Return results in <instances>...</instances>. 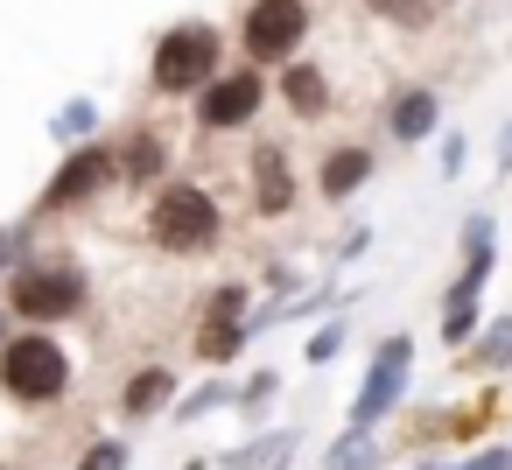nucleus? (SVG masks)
<instances>
[{
    "mask_svg": "<svg viewBox=\"0 0 512 470\" xmlns=\"http://www.w3.org/2000/svg\"><path fill=\"white\" fill-rule=\"evenodd\" d=\"M0 386H8L15 400H57L71 386V358L57 337H15L0 344Z\"/></svg>",
    "mask_w": 512,
    "mask_h": 470,
    "instance_id": "3",
    "label": "nucleus"
},
{
    "mask_svg": "<svg viewBox=\"0 0 512 470\" xmlns=\"http://www.w3.org/2000/svg\"><path fill=\"white\" fill-rule=\"evenodd\" d=\"M15 246H22V239H15L8 225H0V267H8V260H15Z\"/></svg>",
    "mask_w": 512,
    "mask_h": 470,
    "instance_id": "28",
    "label": "nucleus"
},
{
    "mask_svg": "<svg viewBox=\"0 0 512 470\" xmlns=\"http://www.w3.org/2000/svg\"><path fill=\"white\" fill-rule=\"evenodd\" d=\"M372 463H379V442H372V435H351V428H344V435L330 442V456H323V470H372Z\"/></svg>",
    "mask_w": 512,
    "mask_h": 470,
    "instance_id": "17",
    "label": "nucleus"
},
{
    "mask_svg": "<svg viewBox=\"0 0 512 470\" xmlns=\"http://www.w3.org/2000/svg\"><path fill=\"white\" fill-rule=\"evenodd\" d=\"M302 36H309V8H302V0H253L246 22H239V43H246L253 64H281V57H295Z\"/></svg>",
    "mask_w": 512,
    "mask_h": 470,
    "instance_id": "6",
    "label": "nucleus"
},
{
    "mask_svg": "<svg viewBox=\"0 0 512 470\" xmlns=\"http://www.w3.org/2000/svg\"><path fill=\"white\" fill-rule=\"evenodd\" d=\"M477 330V295H463V288H449V309H442V344L449 351H463V337Z\"/></svg>",
    "mask_w": 512,
    "mask_h": 470,
    "instance_id": "18",
    "label": "nucleus"
},
{
    "mask_svg": "<svg viewBox=\"0 0 512 470\" xmlns=\"http://www.w3.org/2000/svg\"><path fill=\"white\" fill-rule=\"evenodd\" d=\"M218 400H239V393H232L225 379H211V386H197V393H183V407H176V414H183V421H197V414H204V407H218Z\"/></svg>",
    "mask_w": 512,
    "mask_h": 470,
    "instance_id": "21",
    "label": "nucleus"
},
{
    "mask_svg": "<svg viewBox=\"0 0 512 470\" xmlns=\"http://www.w3.org/2000/svg\"><path fill=\"white\" fill-rule=\"evenodd\" d=\"M372 15H386V22H400V29H428L435 22V0H365Z\"/></svg>",
    "mask_w": 512,
    "mask_h": 470,
    "instance_id": "19",
    "label": "nucleus"
},
{
    "mask_svg": "<svg viewBox=\"0 0 512 470\" xmlns=\"http://www.w3.org/2000/svg\"><path fill=\"white\" fill-rule=\"evenodd\" d=\"M260 99H267V85H260L253 71H239V78H211V85L197 92V127H211V134L246 127V120L260 113Z\"/></svg>",
    "mask_w": 512,
    "mask_h": 470,
    "instance_id": "8",
    "label": "nucleus"
},
{
    "mask_svg": "<svg viewBox=\"0 0 512 470\" xmlns=\"http://www.w3.org/2000/svg\"><path fill=\"white\" fill-rule=\"evenodd\" d=\"M267 393H274V372H260V379H246V393H239V400H246V407H260Z\"/></svg>",
    "mask_w": 512,
    "mask_h": 470,
    "instance_id": "26",
    "label": "nucleus"
},
{
    "mask_svg": "<svg viewBox=\"0 0 512 470\" xmlns=\"http://www.w3.org/2000/svg\"><path fill=\"white\" fill-rule=\"evenodd\" d=\"M463 470H512V456H505V449H484V456H470Z\"/></svg>",
    "mask_w": 512,
    "mask_h": 470,
    "instance_id": "27",
    "label": "nucleus"
},
{
    "mask_svg": "<svg viewBox=\"0 0 512 470\" xmlns=\"http://www.w3.org/2000/svg\"><path fill=\"white\" fill-rule=\"evenodd\" d=\"M407 372H414V337H386L372 351V372H365L358 400H351V435H372L379 414H393V400L407 393Z\"/></svg>",
    "mask_w": 512,
    "mask_h": 470,
    "instance_id": "5",
    "label": "nucleus"
},
{
    "mask_svg": "<svg viewBox=\"0 0 512 470\" xmlns=\"http://www.w3.org/2000/svg\"><path fill=\"white\" fill-rule=\"evenodd\" d=\"M281 99H288V113H295V120H316V113L330 106V85H323V71H316V64H295V71L281 78Z\"/></svg>",
    "mask_w": 512,
    "mask_h": 470,
    "instance_id": "12",
    "label": "nucleus"
},
{
    "mask_svg": "<svg viewBox=\"0 0 512 470\" xmlns=\"http://www.w3.org/2000/svg\"><path fill=\"white\" fill-rule=\"evenodd\" d=\"M211 78H218V29L183 22V29H169L155 43V92L183 99V92H204Z\"/></svg>",
    "mask_w": 512,
    "mask_h": 470,
    "instance_id": "2",
    "label": "nucleus"
},
{
    "mask_svg": "<svg viewBox=\"0 0 512 470\" xmlns=\"http://www.w3.org/2000/svg\"><path fill=\"white\" fill-rule=\"evenodd\" d=\"M78 470H127V442H92Z\"/></svg>",
    "mask_w": 512,
    "mask_h": 470,
    "instance_id": "22",
    "label": "nucleus"
},
{
    "mask_svg": "<svg viewBox=\"0 0 512 470\" xmlns=\"http://www.w3.org/2000/svg\"><path fill=\"white\" fill-rule=\"evenodd\" d=\"M85 302V274L71 267V260H43V267H22L15 281H8V316H36V323H57V316H71Z\"/></svg>",
    "mask_w": 512,
    "mask_h": 470,
    "instance_id": "4",
    "label": "nucleus"
},
{
    "mask_svg": "<svg viewBox=\"0 0 512 470\" xmlns=\"http://www.w3.org/2000/svg\"><path fill=\"white\" fill-rule=\"evenodd\" d=\"M288 456H295V428H267V435L239 442V449L225 456V470H281Z\"/></svg>",
    "mask_w": 512,
    "mask_h": 470,
    "instance_id": "11",
    "label": "nucleus"
},
{
    "mask_svg": "<svg viewBox=\"0 0 512 470\" xmlns=\"http://www.w3.org/2000/svg\"><path fill=\"white\" fill-rule=\"evenodd\" d=\"M0 330H8V309H0Z\"/></svg>",
    "mask_w": 512,
    "mask_h": 470,
    "instance_id": "30",
    "label": "nucleus"
},
{
    "mask_svg": "<svg viewBox=\"0 0 512 470\" xmlns=\"http://www.w3.org/2000/svg\"><path fill=\"white\" fill-rule=\"evenodd\" d=\"M498 169H512V127H505V141H498Z\"/></svg>",
    "mask_w": 512,
    "mask_h": 470,
    "instance_id": "29",
    "label": "nucleus"
},
{
    "mask_svg": "<svg viewBox=\"0 0 512 470\" xmlns=\"http://www.w3.org/2000/svg\"><path fill=\"white\" fill-rule=\"evenodd\" d=\"M148 239H155L162 253H211V246H218V204H211V190L169 183V190L155 197V211H148Z\"/></svg>",
    "mask_w": 512,
    "mask_h": 470,
    "instance_id": "1",
    "label": "nucleus"
},
{
    "mask_svg": "<svg viewBox=\"0 0 512 470\" xmlns=\"http://www.w3.org/2000/svg\"><path fill=\"white\" fill-rule=\"evenodd\" d=\"M169 393H176V372L169 365H148V372H134L120 386V407L127 414H155V407H169Z\"/></svg>",
    "mask_w": 512,
    "mask_h": 470,
    "instance_id": "13",
    "label": "nucleus"
},
{
    "mask_svg": "<svg viewBox=\"0 0 512 470\" xmlns=\"http://www.w3.org/2000/svg\"><path fill=\"white\" fill-rule=\"evenodd\" d=\"M162 155H169V148H162V134H134V141L113 155V169H120L127 183H148V176H162Z\"/></svg>",
    "mask_w": 512,
    "mask_h": 470,
    "instance_id": "15",
    "label": "nucleus"
},
{
    "mask_svg": "<svg viewBox=\"0 0 512 470\" xmlns=\"http://www.w3.org/2000/svg\"><path fill=\"white\" fill-rule=\"evenodd\" d=\"M477 365H491V372H505V365H512V316H505V323H491V337H484Z\"/></svg>",
    "mask_w": 512,
    "mask_h": 470,
    "instance_id": "20",
    "label": "nucleus"
},
{
    "mask_svg": "<svg viewBox=\"0 0 512 470\" xmlns=\"http://www.w3.org/2000/svg\"><path fill=\"white\" fill-rule=\"evenodd\" d=\"M484 428H491V407H484V400H477V407H463V414L449 421V435H456V442H470V435H484Z\"/></svg>",
    "mask_w": 512,
    "mask_h": 470,
    "instance_id": "24",
    "label": "nucleus"
},
{
    "mask_svg": "<svg viewBox=\"0 0 512 470\" xmlns=\"http://www.w3.org/2000/svg\"><path fill=\"white\" fill-rule=\"evenodd\" d=\"M253 204H260L267 218H281V211L295 204V176H288V155H281L274 141L253 148Z\"/></svg>",
    "mask_w": 512,
    "mask_h": 470,
    "instance_id": "10",
    "label": "nucleus"
},
{
    "mask_svg": "<svg viewBox=\"0 0 512 470\" xmlns=\"http://www.w3.org/2000/svg\"><path fill=\"white\" fill-rule=\"evenodd\" d=\"M337 344H344V323H323V330L309 337V365H330V358H337Z\"/></svg>",
    "mask_w": 512,
    "mask_h": 470,
    "instance_id": "23",
    "label": "nucleus"
},
{
    "mask_svg": "<svg viewBox=\"0 0 512 470\" xmlns=\"http://www.w3.org/2000/svg\"><path fill=\"white\" fill-rule=\"evenodd\" d=\"M92 120H99V113H92V106H85V99H78V106H64V113H57V134H64V141H71V134H85V127H92Z\"/></svg>",
    "mask_w": 512,
    "mask_h": 470,
    "instance_id": "25",
    "label": "nucleus"
},
{
    "mask_svg": "<svg viewBox=\"0 0 512 470\" xmlns=\"http://www.w3.org/2000/svg\"><path fill=\"white\" fill-rule=\"evenodd\" d=\"M365 176H372V155H365V148H337V155L323 162V197H351Z\"/></svg>",
    "mask_w": 512,
    "mask_h": 470,
    "instance_id": "16",
    "label": "nucleus"
},
{
    "mask_svg": "<svg viewBox=\"0 0 512 470\" xmlns=\"http://www.w3.org/2000/svg\"><path fill=\"white\" fill-rule=\"evenodd\" d=\"M239 337H246V288H239V281H225V288H211V302H204L197 358H204V365H225V358L239 351Z\"/></svg>",
    "mask_w": 512,
    "mask_h": 470,
    "instance_id": "7",
    "label": "nucleus"
},
{
    "mask_svg": "<svg viewBox=\"0 0 512 470\" xmlns=\"http://www.w3.org/2000/svg\"><path fill=\"white\" fill-rule=\"evenodd\" d=\"M113 176H120V169H113V148H78V155H71V162L50 176L43 204H50V211H64V204H85V197H99Z\"/></svg>",
    "mask_w": 512,
    "mask_h": 470,
    "instance_id": "9",
    "label": "nucleus"
},
{
    "mask_svg": "<svg viewBox=\"0 0 512 470\" xmlns=\"http://www.w3.org/2000/svg\"><path fill=\"white\" fill-rule=\"evenodd\" d=\"M393 134L414 148V141H428L435 134V92H400L393 99Z\"/></svg>",
    "mask_w": 512,
    "mask_h": 470,
    "instance_id": "14",
    "label": "nucleus"
}]
</instances>
